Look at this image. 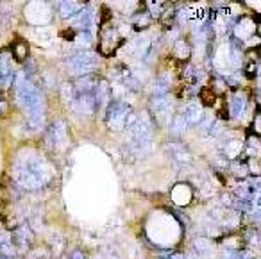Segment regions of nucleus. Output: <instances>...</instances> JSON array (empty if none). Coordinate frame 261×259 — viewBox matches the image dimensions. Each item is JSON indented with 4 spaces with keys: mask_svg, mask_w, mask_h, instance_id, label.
Listing matches in <instances>:
<instances>
[{
    "mask_svg": "<svg viewBox=\"0 0 261 259\" xmlns=\"http://www.w3.org/2000/svg\"><path fill=\"white\" fill-rule=\"evenodd\" d=\"M0 259H14V258H4V256H0Z\"/></svg>",
    "mask_w": 261,
    "mask_h": 259,
    "instance_id": "nucleus-12",
    "label": "nucleus"
},
{
    "mask_svg": "<svg viewBox=\"0 0 261 259\" xmlns=\"http://www.w3.org/2000/svg\"><path fill=\"white\" fill-rule=\"evenodd\" d=\"M201 100H202V104H206V106H213L215 95L210 91V88H204V90H201Z\"/></svg>",
    "mask_w": 261,
    "mask_h": 259,
    "instance_id": "nucleus-9",
    "label": "nucleus"
},
{
    "mask_svg": "<svg viewBox=\"0 0 261 259\" xmlns=\"http://www.w3.org/2000/svg\"><path fill=\"white\" fill-rule=\"evenodd\" d=\"M14 177L24 188L34 189L40 188L45 184V175H43V168L40 165H34L33 161H27L24 165L16 166V172H14Z\"/></svg>",
    "mask_w": 261,
    "mask_h": 259,
    "instance_id": "nucleus-2",
    "label": "nucleus"
},
{
    "mask_svg": "<svg viewBox=\"0 0 261 259\" xmlns=\"http://www.w3.org/2000/svg\"><path fill=\"white\" fill-rule=\"evenodd\" d=\"M16 86H18L20 102H22V106H24L25 111L29 113L31 120L36 123L40 114H42V99H40V91H38L36 86L27 79H20Z\"/></svg>",
    "mask_w": 261,
    "mask_h": 259,
    "instance_id": "nucleus-1",
    "label": "nucleus"
},
{
    "mask_svg": "<svg viewBox=\"0 0 261 259\" xmlns=\"http://www.w3.org/2000/svg\"><path fill=\"white\" fill-rule=\"evenodd\" d=\"M172 259H184V258H182V256H174Z\"/></svg>",
    "mask_w": 261,
    "mask_h": 259,
    "instance_id": "nucleus-11",
    "label": "nucleus"
},
{
    "mask_svg": "<svg viewBox=\"0 0 261 259\" xmlns=\"http://www.w3.org/2000/svg\"><path fill=\"white\" fill-rule=\"evenodd\" d=\"M68 66H70L75 74H79V75L84 77L86 74H89L95 68V57L89 52H77L75 56H72L68 59Z\"/></svg>",
    "mask_w": 261,
    "mask_h": 259,
    "instance_id": "nucleus-4",
    "label": "nucleus"
},
{
    "mask_svg": "<svg viewBox=\"0 0 261 259\" xmlns=\"http://www.w3.org/2000/svg\"><path fill=\"white\" fill-rule=\"evenodd\" d=\"M130 109L127 104L122 102H111L107 109V125L111 129H124L127 127V116H129Z\"/></svg>",
    "mask_w": 261,
    "mask_h": 259,
    "instance_id": "nucleus-3",
    "label": "nucleus"
},
{
    "mask_svg": "<svg viewBox=\"0 0 261 259\" xmlns=\"http://www.w3.org/2000/svg\"><path fill=\"white\" fill-rule=\"evenodd\" d=\"M79 11H83V2H61V14L65 18H70Z\"/></svg>",
    "mask_w": 261,
    "mask_h": 259,
    "instance_id": "nucleus-6",
    "label": "nucleus"
},
{
    "mask_svg": "<svg viewBox=\"0 0 261 259\" xmlns=\"http://www.w3.org/2000/svg\"><path fill=\"white\" fill-rule=\"evenodd\" d=\"M91 24H93V14H91V11L89 9L79 11V18H75V25H79L83 33H88Z\"/></svg>",
    "mask_w": 261,
    "mask_h": 259,
    "instance_id": "nucleus-5",
    "label": "nucleus"
},
{
    "mask_svg": "<svg viewBox=\"0 0 261 259\" xmlns=\"http://www.w3.org/2000/svg\"><path fill=\"white\" fill-rule=\"evenodd\" d=\"M70 259H86V256H84L81 250H75V252H72V258Z\"/></svg>",
    "mask_w": 261,
    "mask_h": 259,
    "instance_id": "nucleus-10",
    "label": "nucleus"
},
{
    "mask_svg": "<svg viewBox=\"0 0 261 259\" xmlns=\"http://www.w3.org/2000/svg\"><path fill=\"white\" fill-rule=\"evenodd\" d=\"M245 109V97L242 93H236L233 97V104H231V114L233 116H240Z\"/></svg>",
    "mask_w": 261,
    "mask_h": 259,
    "instance_id": "nucleus-8",
    "label": "nucleus"
},
{
    "mask_svg": "<svg viewBox=\"0 0 261 259\" xmlns=\"http://www.w3.org/2000/svg\"><path fill=\"white\" fill-rule=\"evenodd\" d=\"M65 125L61 127V131H57V123H54L50 129H48V134H47V138H48V142H50V145L52 147H56V145H59L63 140H65Z\"/></svg>",
    "mask_w": 261,
    "mask_h": 259,
    "instance_id": "nucleus-7",
    "label": "nucleus"
}]
</instances>
